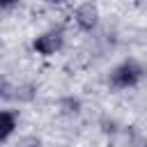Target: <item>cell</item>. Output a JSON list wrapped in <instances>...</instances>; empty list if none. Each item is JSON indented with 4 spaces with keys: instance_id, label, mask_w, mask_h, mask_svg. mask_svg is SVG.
Segmentation results:
<instances>
[{
    "instance_id": "cell-1",
    "label": "cell",
    "mask_w": 147,
    "mask_h": 147,
    "mask_svg": "<svg viewBox=\"0 0 147 147\" xmlns=\"http://www.w3.org/2000/svg\"><path fill=\"white\" fill-rule=\"evenodd\" d=\"M142 74H145V69H142L136 60H126V62H122L117 69H113V74H110V85H113V87H131V85H136V83L142 78Z\"/></svg>"
},
{
    "instance_id": "cell-2",
    "label": "cell",
    "mask_w": 147,
    "mask_h": 147,
    "mask_svg": "<svg viewBox=\"0 0 147 147\" xmlns=\"http://www.w3.org/2000/svg\"><path fill=\"white\" fill-rule=\"evenodd\" d=\"M62 32H46V34H41V37H37L34 39V51L37 53H41V55H53L55 51H60L62 48Z\"/></svg>"
},
{
    "instance_id": "cell-3",
    "label": "cell",
    "mask_w": 147,
    "mask_h": 147,
    "mask_svg": "<svg viewBox=\"0 0 147 147\" xmlns=\"http://www.w3.org/2000/svg\"><path fill=\"white\" fill-rule=\"evenodd\" d=\"M96 18H99V14H96V7H92V5H83L76 11V23L83 30H92L96 25Z\"/></svg>"
},
{
    "instance_id": "cell-4",
    "label": "cell",
    "mask_w": 147,
    "mask_h": 147,
    "mask_svg": "<svg viewBox=\"0 0 147 147\" xmlns=\"http://www.w3.org/2000/svg\"><path fill=\"white\" fill-rule=\"evenodd\" d=\"M14 126H16V117H14V113H9V110H0V142L7 140V138L11 136Z\"/></svg>"
},
{
    "instance_id": "cell-5",
    "label": "cell",
    "mask_w": 147,
    "mask_h": 147,
    "mask_svg": "<svg viewBox=\"0 0 147 147\" xmlns=\"http://www.w3.org/2000/svg\"><path fill=\"white\" fill-rule=\"evenodd\" d=\"M16 147H39V140H37V138H25V140H21Z\"/></svg>"
}]
</instances>
